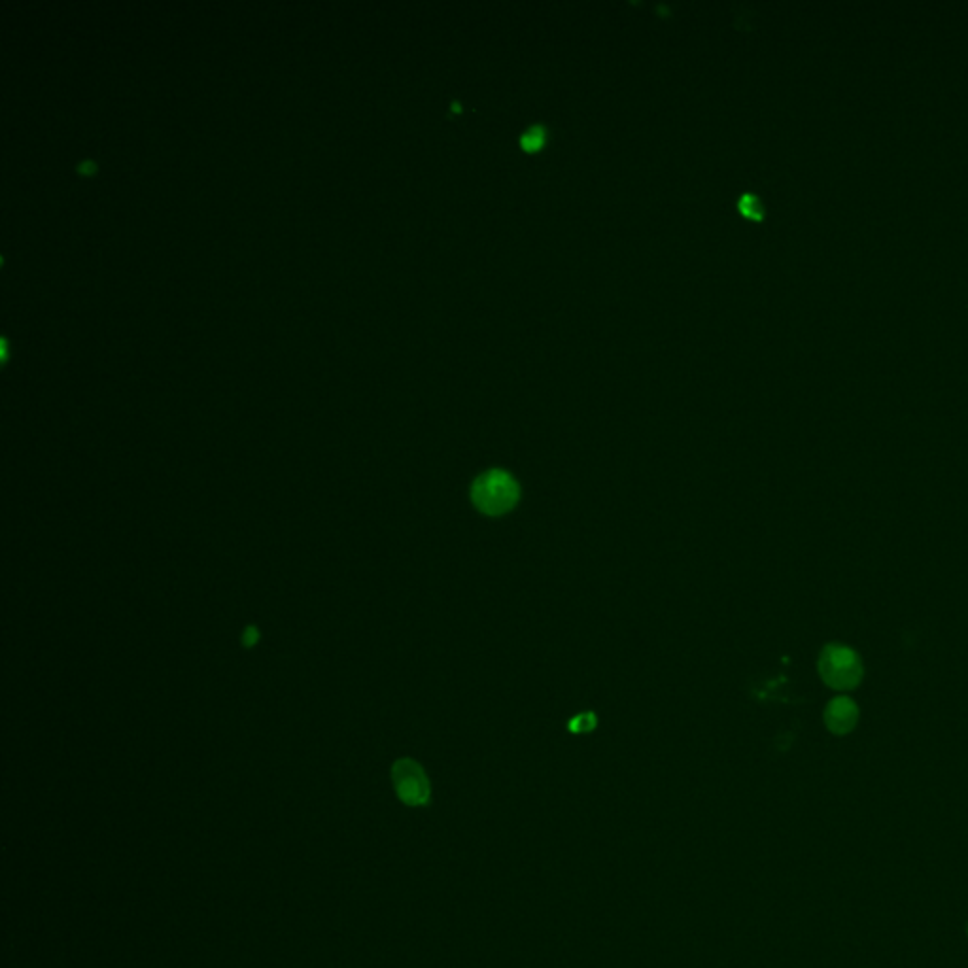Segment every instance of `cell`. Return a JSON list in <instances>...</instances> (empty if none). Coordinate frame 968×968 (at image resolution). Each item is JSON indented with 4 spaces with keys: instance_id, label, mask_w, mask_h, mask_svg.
Listing matches in <instances>:
<instances>
[{
    "instance_id": "6da1fadb",
    "label": "cell",
    "mask_w": 968,
    "mask_h": 968,
    "mask_svg": "<svg viewBox=\"0 0 968 968\" xmlns=\"http://www.w3.org/2000/svg\"><path fill=\"white\" fill-rule=\"evenodd\" d=\"M473 507L486 517L511 513L520 500V484L513 473L494 467L481 473L469 490Z\"/></svg>"
},
{
    "instance_id": "7a4b0ae2",
    "label": "cell",
    "mask_w": 968,
    "mask_h": 968,
    "mask_svg": "<svg viewBox=\"0 0 968 968\" xmlns=\"http://www.w3.org/2000/svg\"><path fill=\"white\" fill-rule=\"evenodd\" d=\"M817 670L825 685L834 691H853L865 675L859 653L842 643H827L817 660Z\"/></svg>"
},
{
    "instance_id": "3957f363",
    "label": "cell",
    "mask_w": 968,
    "mask_h": 968,
    "mask_svg": "<svg viewBox=\"0 0 968 968\" xmlns=\"http://www.w3.org/2000/svg\"><path fill=\"white\" fill-rule=\"evenodd\" d=\"M392 783L398 798L407 806H426L432 796L430 779L413 759H399L392 766Z\"/></svg>"
},
{
    "instance_id": "277c9868",
    "label": "cell",
    "mask_w": 968,
    "mask_h": 968,
    "mask_svg": "<svg viewBox=\"0 0 968 968\" xmlns=\"http://www.w3.org/2000/svg\"><path fill=\"white\" fill-rule=\"evenodd\" d=\"M859 721V706L847 698V696H836L825 708V725L832 734L836 736H846L849 734Z\"/></svg>"
},
{
    "instance_id": "5b68a950",
    "label": "cell",
    "mask_w": 968,
    "mask_h": 968,
    "mask_svg": "<svg viewBox=\"0 0 968 968\" xmlns=\"http://www.w3.org/2000/svg\"><path fill=\"white\" fill-rule=\"evenodd\" d=\"M547 142V129L543 125H532L520 135V148L524 152H539Z\"/></svg>"
},
{
    "instance_id": "8992f818",
    "label": "cell",
    "mask_w": 968,
    "mask_h": 968,
    "mask_svg": "<svg viewBox=\"0 0 968 968\" xmlns=\"http://www.w3.org/2000/svg\"><path fill=\"white\" fill-rule=\"evenodd\" d=\"M738 208L749 220L759 222L764 218V205H762L761 197L755 195V193H744L738 201Z\"/></svg>"
},
{
    "instance_id": "52a82bcc",
    "label": "cell",
    "mask_w": 968,
    "mask_h": 968,
    "mask_svg": "<svg viewBox=\"0 0 968 968\" xmlns=\"http://www.w3.org/2000/svg\"><path fill=\"white\" fill-rule=\"evenodd\" d=\"M594 726H596L594 713H581V715H577V717L571 719L568 728H570L571 732H575V734H585V732H590Z\"/></svg>"
},
{
    "instance_id": "ba28073f",
    "label": "cell",
    "mask_w": 968,
    "mask_h": 968,
    "mask_svg": "<svg viewBox=\"0 0 968 968\" xmlns=\"http://www.w3.org/2000/svg\"><path fill=\"white\" fill-rule=\"evenodd\" d=\"M258 638H260V634L256 632V628H254V626H250V628L246 630V634H244V643H246V645H254V643L258 641Z\"/></svg>"
}]
</instances>
